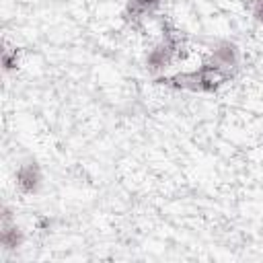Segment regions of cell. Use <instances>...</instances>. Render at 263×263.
I'll list each match as a JSON object with an SVG mask.
<instances>
[{
    "instance_id": "cell-1",
    "label": "cell",
    "mask_w": 263,
    "mask_h": 263,
    "mask_svg": "<svg viewBox=\"0 0 263 263\" xmlns=\"http://www.w3.org/2000/svg\"><path fill=\"white\" fill-rule=\"evenodd\" d=\"M232 74L234 72H228V70L216 66L214 62L203 60L201 66H197L195 70L177 72L173 76H158V78H154V82L162 84V86H168V88H175V90L208 95V92H216L220 86L230 82Z\"/></svg>"
},
{
    "instance_id": "cell-2",
    "label": "cell",
    "mask_w": 263,
    "mask_h": 263,
    "mask_svg": "<svg viewBox=\"0 0 263 263\" xmlns=\"http://www.w3.org/2000/svg\"><path fill=\"white\" fill-rule=\"evenodd\" d=\"M179 58H183V37H181V33L177 29H173L168 23H164L162 25V37H160V41H156L148 49V53H146V60H144L146 70L154 78H158Z\"/></svg>"
},
{
    "instance_id": "cell-3",
    "label": "cell",
    "mask_w": 263,
    "mask_h": 263,
    "mask_svg": "<svg viewBox=\"0 0 263 263\" xmlns=\"http://www.w3.org/2000/svg\"><path fill=\"white\" fill-rule=\"evenodd\" d=\"M14 181H16V187H18L21 193H25V195L37 193L43 185V173H41L39 162L35 158H29V160L21 162L16 173H14Z\"/></svg>"
},
{
    "instance_id": "cell-4",
    "label": "cell",
    "mask_w": 263,
    "mask_h": 263,
    "mask_svg": "<svg viewBox=\"0 0 263 263\" xmlns=\"http://www.w3.org/2000/svg\"><path fill=\"white\" fill-rule=\"evenodd\" d=\"M210 62H214L216 66L228 70V72H234L238 62H240V49L234 41H228V39H222L218 41L212 49H210V55L205 58Z\"/></svg>"
},
{
    "instance_id": "cell-5",
    "label": "cell",
    "mask_w": 263,
    "mask_h": 263,
    "mask_svg": "<svg viewBox=\"0 0 263 263\" xmlns=\"http://www.w3.org/2000/svg\"><path fill=\"white\" fill-rule=\"evenodd\" d=\"M160 8V0H127L123 8V16L132 25H140L142 21L156 14Z\"/></svg>"
},
{
    "instance_id": "cell-6",
    "label": "cell",
    "mask_w": 263,
    "mask_h": 263,
    "mask_svg": "<svg viewBox=\"0 0 263 263\" xmlns=\"http://www.w3.org/2000/svg\"><path fill=\"white\" fill-rule=\"evenodd\" d=\"M25 242V230L14 222H2L0 224V245L4 251H16Z\"/></svg>"
},
{
    "instance_id": "cell-7",
    "label": "cell",
    "mask_w": 263,
    "mask_h": 263,
    "mask_svg": "<svg viewBox=\"0 0 263 263\" xmlns=\"http://www.w3.org/2000/svg\"><path fill=\"white\" fill-rule=\"evenodd\" d=\"M0 60H2V70L8 74L12 70L18 68V49L16 47H8L6 43H2V53H0Z\"/></svg>"
},
{
    "instance_id": "cell-8",
    "label": "cell",
    "mask_w": 263,
    "mask_h": 263,
    "mask_svg": "<svg viewBox=\"0 0 263 263\" xmlns=\"http://www.w3.org/2000/svg\"><path fill=\"white\" fill-rule=\"evenodd\" d=\"M249 10L253 18L263 27V0H249Z\"/></svg>"
},
{
    "instance_id": "cell-9",
    "label": "cell",
    "mask_w": 263,
    "mask_h": 263,
    "mask_svg": "<svg viewBox=\"0 0 263 263\" xmlns=\"http://www.w3.org/2000/svg\"><path fill=\"white\" fill-rule=\"evenodd\" d=\"M259 234H261V238H263V224H261V228H259Z\"/></svg>"
}]
</instances>
